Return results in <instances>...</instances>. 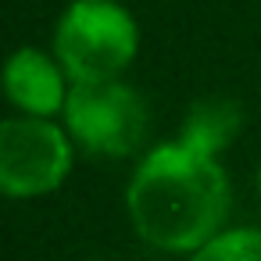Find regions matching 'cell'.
I'll use <instances>...</instances> for the list:
<instances>
[{"instance_id":"cell-8","label":"cell","mask_w":261,"mask_h":261,"mask_svg":"<svg viewBox=\"0 0 261 261\" xmlns=\"http://www.w3.org/2000/svg\"><path fill=\"white\" fill-rule=\"evenodd\" d=\"M257 190H261V168H257Z\"/></svg>"},{"instance_id":"cell-6","label":"cell","mask_w":261,"mask_h":261,"mask_svg":"<svg viewBox=\"0 0 261 261\" xmlns=\"http://www.w3.org/2000/svg\"><path fill=\"white\" fill-rule=\"evenodd\" d=\"M243 125V115L232 100H222V97H207V100H197L182 122V133L179 140L200 154H211L218 158L240 133Z\"/></svg>"},{"instance_id":"cell-5","label":"cell","mask_w":261,"mask_h":261,"mask_svg":"<svg viewBox=\"0 0 261 261\" xmlns=\"http://www.w3.org/2000/svg\"><path fill=\"white\" fill-rule=\"evenodd\" d=\"M65 75L68 72L61 68V61H54L43 50L22 47V50H15L8 58L4 90H8V100L18 111L36 115V118H47V115L65 111V100H68Z\"/></svg>"},{"instance_id":"cell-3","label":"cell","mask_w":261,"mask_h":261,"mask_svg":"<svg viewBox=\"0 0 261 261\" xmlns=\"http://www.w3.org/2000/svg\"><path fill=\"white\" fill-rule=\"evenodd\" d=\"M65 125L86 154L125 158L147 133V108L136 90L118 79L75 83L65 100Z\"/></svg>"},{"instance_id":"cell-7","label":"cell","mask_w":261,"mask_h":261,"mask_svg":"<svg viewBox=\"0 0 261 261\" xmlns=\"http://www.w3.org/2000/svg\"><path fill=\"white\" fill-rule=\"evenodd\" d=\"M190 261H261V229H222Z\"/></svg>"},{"instance_id":"cell-1","label":"cell","mask_w":261,"mask_h":261,"mask_svg":"<svg viewBox=\"0 0 261 261\" xmlns=\"http://www.w3.org/2000/svg\"><path fill=\"white\" fill-rule=\"evenodd\" d=\"M229 200L232 193L218 158L200 154L182 140L143 154L125 193L136 236L175 254H193L215 240L225 225Z\"/></svg>"},{"instance_id":"cell-2","label":"cell","mask_w":261,"mask_h":261,"mask_svg":"<svg viewBox=\"0 0 261 261\" xmlns=\"http://www.w3.org/2000/svg\"><path fill=\"white\" fill-rule=\"evenodd\" d=\"M140 50V29L115 0H75L58 22L54 54L72 83H111Z\"/></svg>"},{"instance_id":"cell-4","label":"cell","mask_w":261,"mask_h":261,"mask_svg":"<svg viewBox=\"0 0 261 261\" xmlns=\"http://www.w3.org/2000/svg\"><path fill=\"white\" fill-rule=\"evenodd\" d=\"M72 172L68 133L50 118L22 115L0 122V190L8 197L54 193Z\"/></svg>"}]
</instances>
